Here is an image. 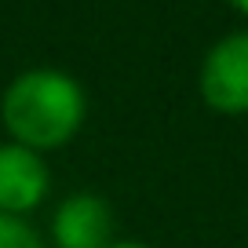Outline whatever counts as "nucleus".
I'll return each instance as SVG.
<instances>
[{
  "label": "nucleus",
  "mask_w": 248,
  "mask_h": 248,
  "mask_svg": "<svg viewBox=\"0 0 248 248\" xmlns=\"http://www.w3.org/2000/svg\"><path fill=\"white\" fill-rule=\"evenodd\" d=\"M88 121V92L73 73L55 66L22 70L0 92V124L11 142L37 154L70 146Z\"/></svg>",
  "instance_id": "nucleus-1"
},
{
  "label": "nucleus",
  "mask_w": 248,
  "mask_h": 248,
  "mask_svg": "<svg viewBox=\"0 0 248 248\" xmlns=\"http://www.w3.org/2000/svg\"><path fill=\"white\" fill-rule=\"evenodd\" d=\"M197 95L219 117H248V30L226 33L204 51Z\"/></svg>",
  "instance_id": "nucleus-2"
},
{
  "label": "nucleus",
  "mask_w": 248,
  "mask_h": 248,
  "mask_svg": "<svg viewBox=\"0 0 248 248\" xmlns=\"http://www.w3.org/2000/svg\"><path fill=\"white\" fill-rule=\"evenodd\" d=\"M55 248H106L113 245V208L95 190H73L51 212Z\"/></svg>",
  "instance_id": "nucleus-3"
},
{
  "label": "nucleus",
  "mask_w": 248,
  "mask_h": 248,
  "mask_svg": "<svg viewBox=\"0 0 248 248\" xmlns=\"http://www.w3.org/2000/svg\"><path fill=\"white\" fill-rule=\"evenodd\" d=\"M51 171L44 154L18 142H0V212L4 216H30L47 201Z\"/></svg>",
  "instance_id": "nucleus-4"
},
{
  "label": "nucleus",
  "mask_w": 248,
  "mask_h": 248,
  "mask_svg": "<svg viewBox=\"0 0 248 248\" xmlns=\"http://www.w3.org/2000/svg\"><path fill=\"white\" fill-rule=\"evenodd\" d=\"M0 248H47V245L30 219L0 212Z\"/></svg>",
  "instance_id": "nucleus-5"
},
{
  "label": "nucleus",
  "mask_w": 248,
  "mask_h": 248,
  "mask_svg": "<svg viewBox=\"0 0 248 248\" xmlns=\"http://www.w3.org/2000/svg\"><path fill=\"white\" fill-rule=\"evenodd\" d=\"M106 248H154V245H146V241H113Z\"/></svg>",
  "instance_id": "nucleus-6"
},
{
  "label": "nucleus",
  "mask_w": 248,
  "mask_h": 248,
  "mask_svg": "<svg viewBox=\"0 0 248 248\" xmlns=\"http://www.w3.org/2000/svg\"><path fill=\"white\" fill-rule=\"evenodd\" d=\"M226 4H230L237 15H245V18H248V0H226Z\"/></svg>",
  "instance_id": "nucleus-7"
}]
</instances>
